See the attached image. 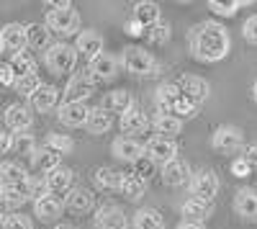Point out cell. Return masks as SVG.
I'll return each instance as SVG.
<instances>
[{
  "mask_svg": "<svg viewBox=\"0 0 257 229\" xmlns=\"http://www.w3.org/2000/svg\"><path fill=\"white\" fill-rule=\"evenodd\" d=\"M121 65L126 72H132L137 77H152L160 72L157 59L152 57V52H147L144 47H126L121 52Z\"/></svg>",
  "mask_w": 257,
  "mask_h": 229,
  "instance_id": "3",
  "label": "cell"
},
{
  "mask_svg": "<svg viewBox=\"0 0 257 229\" xmlns=\"http://www.w3.org/2000/svg\"><path fill=\"white\" fill-rule=\"evenodd\" d=\"M26 201H29L26 185H3V191H0V203L11 206V209H18V206H24Z\"/></svg>",
  "mask_w": 257,
  "mask_h": 229,
  "instance_id": "35",
  "label": "cell"
},
{
  "mask_svg": "<svg viewBox=\"0 0 257 229\" xmlns=\"http://www.w3.org/2000/svg\"><path fill=\"white\" fill-rule=\"evenodd\" d=\"M0 191H3V183H0Z\"/></svg>",
  "mask_w": 257,
  "mask_h": 229,
  "instance_id": "58",
  "label": "cell"
},
{
  "mask_svg": "<svg viewBox=\"0 0 257 229\" xmlns=\"http://www.w3.org/2000/svg\"><path fill=\"white\" fill-rule=\"evenodd\" d=\"M208 211H211V203L198 201V198H193V196L180 206V214L185 216V221H201L203 224V219L208 216Z\"/></svg>",
  "mask_w": 257,
  "mask_h": 229,
  "instance_id": "34",
  "label": "cell"
},
{
  "mask_svg": "<svg viewBox=\"0 0 257 229\" xmlns=\"http://www.w3.org/2000/svg\"><path fill=\"white\" fill-rule=\"evenodd\" d=\"M234 211L244 221H257V191L252 188H239L234 193Z\"/></svg>",
  "mask_w": 257,
  "mask_h": 229,
  "instance_id": "17",
  "label": "cell"
},
{
  "mask_svg": "<svg viewBox=\"0 0 257 229\" xmlns=\"http://www.w3.org/2000/svg\"><path fill=\"white\" fill-rule=\"evenodd\" d=\"M26 191H29V198H34V201H39L41 196H47L49 191H47V178H29V183H26Z\"/></svg>",
  "mask_w": 257,
  "mask_h": 229,
  "instance_id": "43",
  "label": "cell"
},
{
  "mask_svg": "<svg viewBox=\"0 0 257 229\" xmlns=\"http://www.w3.org/2000/svg\"><path fill=\"white\" fill-rule=\"evenodd\" d=\"M219 188H221V183H219V175L213 170H198L190 178V196L198 198V201L211 203L219 196Z\"/></svg>",
  "mask_w": 257,
  "mask_h": 229,
  "instance_id": "6",
  "label": "cell"
},
{
  "mask_svg": "<svg viewBox=\"0 0 257 229\" xmlns=\"http://www.w3.org/2000/svg\"><path fill=\"white\" fill-rule=\"evenodd\" d=\"M188 47H190V54L198 62L213 65V62H221L229 54L231 41H229V31L224 24H219V21H203V24L193 26L188 31Z\"/></svg>",
  "mask_w": 257,
  "mask_h": 229,
  "instance_id": "1",
  "label": "cell"
},
{
  "mask_svg": "<svg viewBox=\"0 0 257 229\" xmlns=\"http://www.w3.org/2000/svg\"><path fill=\"white\" fill-rule=\"evenodd\" d=\"M0 54H3V41H0Z\"/></svg>",
  "mask_w": 257,
  "mask_h": 229,
  "instance_id": "57",
  "label": "cell"
},
{
  "mask_svg": "<svg viewBox=\"0 0 257 229\" xmlns=\"http://www.w3.org/2000/svg\"><path fill=\"white\" fill-rule=\"evenodd\" d=\"M178 88H180V93L188 100L196 103V106H201V103L211 95V85H208L203 77H198V75H183L180 82H178Z\"/></svg>",
  "mask_w": 257,
  "mask_h": 229,
  "instance_id": "12",
  "label": "cell"
},
{
  "mask_svg": "<svg viewBox=\"0 0 257 229\" xmlns=\"http://www.w3.org/2000/svg\"><path fill=\"white\" fill-rule=\"evenodd\" d=\"M180 98H183V93H180V88L175 85V82H162V85L155 90V103H157L160 113H173Z\"/></svg>",
  "mask_w": 257,
  "mask_h": 229,
  "instance_id": "20",
  "label": "cell"
},
{
  "mask_svg": "<svg viewBox=\"0 0 257 229\" xmlns=\"http://www.w3.org/2000/svg\"><path fill=\"white\" fill-rule=\"evenodd\" d=\"M16 85V72L11 65H0V88H13Z\"/></svg>",
  "mask_w": 257,
  "mask_h": 229,
  "instance_id": "48",
  "label": "cell"
},
{
  "mask_svg": "<svg viewBox=\"0 0 257 229\" xmlns=\"http://www.w3.org/2000/svg\"><path fill=\"white\" fill-rule=\"evenodd\" d=\"M242 6H249V3H219V0H211V3H208V8L216 13V16H221V18L237 16V11H239Z\"/></svg>",
  "mask_w": 257,
  "mask_h": 229,
  "instance_id": "42",
  "label": "cell"
},
{
  "mask_svg": "<svg viewBox=\"0 0 257 229\" xmlns=\"http://www.w3.org/2000/svg\"><path fill=\"white\" fill-rule=\"evenodd\" d=\"M44 65L52 75H67L75 70L77 65V49L75 44H64V41H59V44H52L44 54Z\"/></svg>",
  "mask_w": 257,
  "mask_h": 229,
  "instance_id": "4",
  "label": "cell"
},
{
  "mask_svg": "<svg viewBox=\"0 0 257 229\" xmlns=\"http://www.w3.org/2000/svg\"><path fill=\"white\" fill-rule=\"evenodd\" d=\"M47 178V191L52 196H62V193H70L72 191V183H75V173L70 168H57L52 173L44 175Z\"/></svg>",
  "mask_w": 257,
  "mask_h": 229,
  "instance_id": "19",
  "label": "cell"
},
{
  "mask_svg": "<svg viewBox=\"0 0 257 229\" xmlns=\"http://www.w3.org/2000/svg\"><path fill=\"white\" fill-rule=\"evenodd\" d=\"M144 155L152 162L167 165L170 160L178 157V144H175V139H167V137H152L144 144Z\"/></svg>",
  "mask_w": 257,
  "mask_h": 229,
  "instance_id": "8",
  "label": "cell"
},
{
  "mask_svg": "<svg viewBox=\"0 0 257 229\" xmlns=\"http://www.w3.org/2000/svg\"><path fill=\"white\" fill-rule=\"evenodd\" d=\"M111 152H113V157L116 160H121V162H139L142 157H144V144L142 142H137L134 137H116L113 139V144H111Z\"/></svg>",
  "mask_w": 257,
  "mask_h": 229,
  "instance_id": "11",
  "label": "cell"
},
{
  "mask_svg": "<svg viewBox=\"0 0 257 229\" xmlns=\"http://www.w3.org/2000/svg\"><path fill=\"white\" fill-rule=\"evenodd\" d=\"M6 216H8V214L3 211V203H0V226H3V221H6Z\"/></svg>",
  "mask_w": 257,
  "mask_h": 229,
  "instance_id": "55",
  "label": "cell"
},
{
  "mask_svg": "<svg viewBox=\"0 0 257 229\" xmlns=\"http://www.w3.org/2000/svg\"><path fill=\"white\" fill-rule=\"evenodd\" d=\"M249 173H252V168H249V165H247L242 157L231 160V175H234V178H247Z\"/></svg>",
  "mask_w": 257,
  "mask_h": 229,
  "instance_id": "49",
  "label": "cell"
},
{
  "mask_svg": "<svg viewBox=\"0 0 257 229\" xmlns=\"http://www.w3.org/2000/svg\"><path fill=\"white\" fill-rule=\"evenodd\" d=\"M11 70L16 72V77H26V75H36V59L31 52H18L11 57Z\"/></svg>",
  "mask_w": 257,
  "mask_h": 229,
  "instance_id": "36",
  "label": "cell"
},
{
  "mask_svg": "<svg viewBox=\"0 0 257 229\" xmlns=\"http://www.w3.org/2000/svg\"><path fill=\"white\" fill-rule=\"evenodd\" d=\"M93 224H95V229H126L128 226V219H126L121 206L105 203V206H100V209L95 211Z\"/></svg>",
  "mask_w": 257,
  "mask_h": 229,
  "instance_id": "9",
  "label": "cell"
},
{
  "mask_svg": "<svg viewBox=\"0 0 257 229\" xmlns=\"http://www.w3.org/2000/svg\"><path fill=\"white\" fill-rule=\"evenodd\" d=\"M123 29H126L128 36H144V34H147V29H144L142 24H137L134 18H132V21H126V26H123Z\"/></svg>",
  "mask_w": 257,
  "mask_h": 229,
  "instance_id": "52",
  "label": "cell"
},
{
  "mask_svg": "<svg viewBox=\"0 0 257 229\" xmlns=\"http://www.w3.org/2000/svg\"><path fill=\"white\" fill-rule=\"evenodd\" d=\"M144 191H147V180H142L139 175H123V183H121V193H123V198L126 201H142V196H144Z\"/></svg>",
  "mask_w": 257,
  "mask_h": 229,
  "instance_id": "37",
  "label": "cell"
},
{
  "mask_svg": "<svg viewBox=\"0 0 257 229\" xmlns=\"http://www.w3.org/2000/svg\"><path fill=\"white\" fill-rule=\"evenodd\" d=\"M118 127H121L123 137H134V134H142V132H147V127H149V116H147L142 108H137V106H134L132 111H126V113L121 116Z\"/></svg>",
  "mask_w": 257,
  "mask_h": 229,
  "instance_id": "21",
  "label": "cell"
},
{
  "mask_svg": "<svg viewBox=\"0 0 257 229\" xmlns=\"http://www.w3.org/2000/svg\"><path fill=\"white\" fill-rule=\"evenodd\" d=\"M44 147L52 150V152H57V155L62 157V155H70V152H72L75 142H72L67 134H49V137L44 139Z\"/></svg>",
  "mask_w": 257,
  "mask_h": 229,
  "instance_id": "38",
  "label": "cell"
},
{
  "mask_svg": "<svg viewBox=\"0 0 257 229\" xmlns=\"http://www.w3.org/2000/svg\"><path fill=\"white\" fill-rule=\"evenodd\" d=\"M3 229H34V224L24 214H8L6 221H3Z\"/></svg>",
  "mask_w": 257,
  "mask_h": 229,
  "instance_id": "45",
  "label": "cell"
},
{
  "mask_svg": "<svg viewBox=\"0 0 257 229\" xmlns=\"http://www.w3.org/2000/svg\"><path fill=\"white\" fill-rule=\"evenodd\" d=\"M242 36L247 44H254L257 47V16H249L244 21V26H242Z\"/></svg>",
  "mask_w": 257,
  "mask_h": 229,
  "instance_id": "46",
  "label": "cell"
},
{
  "mask_svg": "<svg viewBox=\"0 0 257 229\" xmlns=\"http://www.w3.org/2000/svg\"><path fill=\"white\" fill-rule=\"evenodd\" d=\"M252 100H254V103H257V80H254V82H252Z\"/></svg>",
  "mask_w": 257,
  "mask_h": 229,
  "instance_id": "54",
  "label": "cell"
},
{
  "mask_svg": "<svg viewBox=\"0 0 257 229\" xmlns=\"http://www.w3.org/2000/svg\"><path fill=\"white\" fill-rule=\"evenodd\" d=\"M178 229H206V226H203L201 221H185V219H183V221L178 224Z\"/></svg>",
  "mask_w": 257,
  "mask_h": 229,
  "instance_id": "53",
  "label": "cell"
},
{
  "mask_svg": "<svg viewBox=\"0 0 257 229\" xmlns=\"http://www.w3.org/2000/svg\"><path fill=\"white\" fill-rule=\"evenodd\" d=\"M93 203H95V196H93L88 188H72V191L67 193V198H64V206H67L70 211H75V214L90 211Z\"/></svg>",
  "mask_w": 257,
  "mask_h": 229,
  "instance_id": "29",
  "label": "cell"
},
{
  "mask_svg": "<svg viewBox=\"0 0 257 229\" xmlns=\"http://www.w3.org/2000/svg\"><path fill=\"white\" fill-rule=\"evenodd\" d=\"M147 41L149 44H155V47H162V44H167L170 39H173V29H170V24H160L157 26H152V29H147Z\"/></svg>",
  "mask_w": 257,
  "mask_h": 229,
  "instance_id": "39",
  "label": "cell"
},
{
  "mask_svg": "<svg viewBox=\"0 0 257 229\" xmlns=\"http://www.w3.org/2000/svg\"><path fill=\"white\" fill-rule=\"evenodd\" d=\"M93 180H95V185L100 191H121L123 173H118L116 168H98Z\"/></svg>",
  "mask_w": 257,
  "mask_h": 229,
  "instance_id": "31",
  "label": "cell"
},
{
  "mask_svg": "<svg viewBox=\"0 0 257 229\" xmlns=\"http://www.w3.org/2000/svg\"><path fill=\"white\" fill-rule=\"evenodd\" d=\"M88 132L93 134V137H100V134H108L111 132V127H113V116H111V111H105L103 106H95V108H90V116H88Z\"/></svg>",
  "mask_w": 257,
  "mask_h": 229,
  "instance_id": "26",
  "label": "cell"
},
{
  "mask_svg": "<svg viewBox=\"0 0 257 229\" xmlns=\"http://www.w3.org/2000/svg\"><path fill=\"white\" fill-rule=\"evenodd\" d=\"M152 129L157 132V137H167V139H175L183 132V119L173 116V113H157L152 119Z\"/></svg>",
  "mask_w": 257,
  "mask_h": 229,
  "instance_id": "25",
  "label": "cell"
},
{
  "mask_svg": "<svg viewBox=\"0 0 257 229\" xmlns=\"http://www.w3.org/2000/svg\"><path fill=\"white\" fill-rule=\"evenodd\" d=\"M252 170H257V144H244V150H242V155H239Z\"/></svg>",
  "mask_w": 257,
  "mask_h": 229,
  "instance_id": "50",
  "label": "cell"
},
{
  "mask_svg": "<svg viewBox=\"0 0 257 229\" xmlns=\"http://www.w3.org/2000/svg\"><path fill=\"white\" fill-rule=\"evenodd\" d=\"M93 93H95V80L88 70H82V72H75L70 77L62 95H64V103H85Z\"/></svg>",
  "mask_w": 257,
  "mask_h": 229,
  "instance_id": "7",
  "label": "cell"
},
{
  "mask_svg": "<svg viewBox=\"0 0 257 229\" xmlns=\"http://www.w3.org/2000/svg\"><path fill=\"white\" fill-rule=\"evenodd\" d=\"M88 72L93 75L95 82H111L118 75V59L113 54H105L103 52L100 57H95L90 65H88Z\"/></svg>",
  "mask_w": 257,
  "mask_h": 229,
  "instance_id": "15",
  "label": "cell"
},
{
  "mask_svg": "<svg viewBox=\"0 0 257 229\" xmlns=\"http://www.w3.org/2000/svg\"><path fill=\"white\" fill-rule=\"evenodd\" d=\"M211 147L221 155L242 152L244 150V132L239 127H231V124H221V127H216V132L211 134Z\"/></svg>",
  "mask_w": 257,
  "mask_h": 229,
  "instance_id": "5",
  "label": "cell"
},
{
  "mask_svg": "<svg viewBox=\"0 0 257 229\" xmlns=\"http://www.w3.org/2000/svg\"><path fill=\"white\" fill-rule=\"evenodd\" d=\"M54 229H75V226H67V224H59V226H54Z\"/></svg>",
  "mask_w": 257,
  "mask_h": 229,
  "instance_id": "56",
  "label": "cell"
},
{
  "mask_svg": "<svg viewBox=\"0 0 257 229\" xmlns=\"http://www.w3.org/2000/svg\"><path fill=\"white\" fill-rule=\"evenodd\" d=\"M134 21L142 24L144 29H152L162 21V11H160L157 3H152V0H139L134 6Z\"/></svg>",
  "mask_w": 257,
  "mask_h": 229,
  "instance_id": "23",
  "label": "cell"
},
{
  "mask_svg": "<svg viewBox=\"0 0 257 229\" xmlns=\"http://www.w3.org/2000/svg\"><path fill=\"white\" fill-rule=\"evenodd\" d=\"M34 124V113L29 106H24V103H13V106L6 108V127L16 134L21 132H29Z\"/></svg>",
  "mask_w": 257,
  "mask_h": 229,
  "instance_id": "16",
  "label": "cell"
},
{
  "mask_svg": "<svg viewBox=\"0 0 257 229\" xmlns=\"http://www.w3.org/2000/svg\"><path fill=\"white\" fill-rule=\"evenodd\" d=\"M39 147H36V139L29 134V132H21V134H13V152H18V155H29V157H34V152H36Z\"/></svg>",
  "mask_w": 257,
  "mask_h": 229,
  "instance_id": "41",
  "label": "cell"
},
{
  "mask_svg": "<svg viewBox=\"0 0 257 229\" xmlns=\"http://www.w3.org/2000/svg\"><path fill=\"white\" fill-rule=\"evenodd\" d=\"M134 229H165V219L157 209H139L132 221Z\"/></svg>",
  "mask_w": 257,
  "mask_h": 229,
  "instance_id": "33",
  "label": "cell"
},
{
  "mask_svg": "<svg viewBox=\"0 0 257 229\" xmlns=\"http://www.w3.org/2000/svg\"><path fill=\"white\" fill-rule=\"evenodd\" d=\"M162 183L165 185H183L190 180V168H188V162L183 157H175V160H170L167 165H162Z\"/></svg>",
  "mask_w": 257,
  "mask_h": 229,
  "instance_id": "18",
  "label": "cell"
},
{
  "mask_svg": "<svg viewBox=\"0 0 257 229\" xmlns=\"http://www.w3.org/2000/svg\"><path fill=\"white\" fill-rule=\"evenodd\" d=\"M41 85H44V82L39 80V75H26V77H16V93L18 95H24V98H31Z\"/></svg>",
  "mask_w": 257,
  "mask_h": 229,
  "instance_id": "40",
  "label": "cell"
},
{
  "mask_svg": "<svg viewBox=\"0 0 257 229\" xmlns=\"http://www.w3.org/2000/svg\"><path fill=\"white\" fill-rule=\"evenodd\" d=\"M57 103H59V88H54V85H41L31 95V106L39 113H49L52 108H57Z\"/></svg>",
  "mask_w": 257,
  "mask_h": 229,
  "instance_id": "24",
  "label": "cell"
},
{
  "mask_svg": "<svg viewBox=\"0 0 257 229\" xmlns=\"http://www.w3.org/2000/svg\"><path fill=\"white\" fill-rule=\"evenodd\" d=\"M62 209H64V203L57 196H52V193H47V196H41L39 201H34V214L41 221H57L62 216Z\"/></svg>",
  "mask_w": 257,
  "mask_h": 229,
  "instance_id": "22",
  "label": "cell"
},
{
  "mask_svg": "<svg viewBox=\"0 0 257 229\" xmlns=\"http://www.w3.org/2000/svg\"><path fill=\"white\" fill-rule=\"evenodd\" d=\"M0 41H3V52H11V57L18 54V52H24L29 47L26 26H21V24H6L3 29H0Z\"/></svg>",
  "mask_w": 257,
  "mask_h": 229,
  "instance_id": "10",
  "label": "cell"
},
{
  "mask_svg": "<svg viewBox=\"0 0 257 229\" xmlns=\"http://www.w3.org/2000/svg\"><path fill=\"white\" fill-rule=\"evenodd\" d=\"M31 162H34V168L36 170H41V173H52V170H57V168H62V157L57 155V152H52V150H47L44 144L34 152V157H31Z\"/></svg>",
  "mask_w": 257,
  "mask_h": 229,
  "instance_id": "32",
  "label": "cell"
},
{
  "mask_svg": "<svg viewBox=\"0 0 257 229\" xmlns=\"http://www.w3.org/2000/svg\"><path fill=\"white\" fill-rule=\"evenodd\" d=\"M75 49L77 54H82L85 59H88V65L103 54V36L95 31V29H85L77 34V41H75Z\"/></svg>",
  "mask_w": 257,
  "mask_h": 229,
  "instance_id": "13",
  "label": "cell"
},
{
  "mask_svg": "<svg viewBox=\"0 0 257 229\" xmlns=\"http://www.w3.org/2000/svg\"><path fill=\"white\" fill-rule=\"evenodd\" d=\"M29 173L21 162H0V183L3 185H26Z\"/></svg>",
  "mask_w": 257,
  "mask_h": 229,
  "instance_id": "30",
  "label": "cell"
},
{
  "mask_svg": "<svg viewBox=\"0 0 257 229\" xmlns=\"http://www.w3.org/2000/svg\"><path fill=\"white\" fill-rule=\"evenodd\" d=\"M103 108L111 111V113H121V116H123L126 111L134 108V98H132V93L123 90V88L111 90L108 95H105V100H103Z\"/></svg>",
  "mask_w": 257,
  "mask_h": 229,
  "instance_id": "27",
  "label": "cell"
},
{
  "mask_svg": "<svg viewBox=\"0 0 257 229\" xmlns=\"http://www.w3.org/2000/svg\"><path fill=\"white\" fill-rule=\"evenodd\" d=\"M47 26L52 34L72 36L80 31V13L70 3H52V8L47 11Z\"/></svg>",
  "mask_w": 257,
  "mask_h": 229,
  "instance_id": "2",
  "label": "cell"
},
{
  "mask_svg": "<svg viewBox=\"0 0 257 229\" xmlns=\"http://www.w3.org/2000/svg\"><path fill=\"white\" fill-rule=\"evenodd\" d=\"M26 34H29V47L34 52H44L52 47V31L47 24H29L26 26Z\"/></svg>",
  "mask_w": 257,
  "mask_h": 229,
  "instance_id": "28",
  "label": "cell"
},
{
  "mask_svg": "<svg viewBox=\"0 0 257 229\" xmlns=\"http://www.w3.org/2000/svg\"><path fill=\"white\" fill-rule=\"evenodd\" d=\"M13 150V134H8L6 129H0V155H6Z\"/></svg>",
  "mask_w": 257,
  "mask_h": 229,
  "instance_id": "51",
  "label": "cell"
},
{
  "mask_svg": "<svg viewBox=\"0 0 257 229\" xmlns=\"http://www.w3.org/2000/svg\"><path fill=\"white\" fill-rule=\"evenodd\" d=\"M173 116H185V119H193V116H198V106L193 100H188L185 95L178 100V106H175V111H173Z\"/></svg>",
  "mask_w": 257,
  "mask_h": 229,
  "instance_id": "44",
  "label": "cell"
},
{
  "mask_svg": "<svg viewBox=\"0 0 257 229\" xmlns=\"http://www.w3.org/2000/svg\"><path fill=\"white\" fill-rule=\"evenodd\" d=\"M88 116H90V108L85 103H62L57 108V119L59 124L70 129H77V127H85L88 124Z\"/></svg>",
  "mask_w": 257,
  "mask_h": 229,
  "instance_id": "14",
  "label": "cell"
},
{
  "mask_svg": "<svg viewBox=\"0 0 257 229\" xmlns=\"http://www.w3.org/2000/svg\"><path fill=\"white\" fill-rule=\"evenodd\" d=\"M152 165H155V162L144 155L139 162H134V175H139L142 180H147V175H152Z\"/></svg>",
  "mask_w": 257,
  "mask_h": 229,
  "instance_id": "47",
  "label": "cell"
}]
</instances>
